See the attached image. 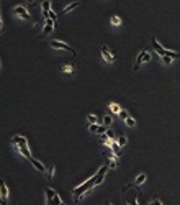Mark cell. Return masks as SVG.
<instances>
[{
    "label": "cell",
    "mask_w": 180,
    "mask_h": 205,
    "mask_svg": "<svg viewBox=\"0 0 180 205\" xmlns=\"http://www.w3.org/2000/svg\"><path fill=\"white\" fill-rule=\"evenodd\" d=\"M95 187V177H90L88 180H85L82 185H79V187L72 189V194H74V200L75 202H80V195H84L87 190H90V189Z\"/></svg>",
    "instance_id": "1"
},
{
    "label": "cell",
    "mask_w": 180,
    "mask_h": 205,
    "mask_svg": "<svg viewBox=\"0 0 180 205\" xmlns=\"http://www.w3.org/2000/svg\"><path fill=\"white\" fill-rule=\"evenodd\" d=\"M51 48L53 49H62V51H69V53H72L75 56V49H72L69 44H66V43H62V41H57V39H54V41H51Z\"/></svg>",
    "instance_id": "2"
},
{
    "label": "cell",
    "mask_w": 180,
    "mask_h": 205,
    "mask_svg": "<svg viewBox=\"0 0 180 205\" xmlns=\"http://www.w3.org/2000/svg\"><path fill=\"white\" fill-rule=\"evenodd\" d=\"M102 57H103V61H105V63L111 64V63H115V61H116L118 56H115V54L111 53V49H108L106 46H102Z\"/></svg>",
    "instance_id": "3"
},
{
    "label": "cell",
    "mask_w": 180,
    "mask_h": 205,
    "mask_svg": "<svg viewBox=\"0 0 180 205\" xmlns=\"http://www.w3.org/2000/svg\"><path fill=\"white\" fill-rule=\"evenodd\" d=\"M106 171H108V164H105V166H102L98 169V172L95 174V185H100L103 182V180H105V176H106Z\"/></svg>",
    "instance_id": "4"
},
{
    "label": "cell",
    "mask_w": 180,
    "mask_h": 205,
    "mask_svg": "<svg viewBox=\"0 0 180 205\" xmlns=\"http://www.w3.org/2000/svg\"><path fill=\"white\" fill-rule=\"evenodd\" d=\"M8 198V187L4 182V179H0V204H7Z\"/></svg>",
    "instance_id": "5"
},
{
    "label": "cell",
    "mask_w": 180,
    "mask_h": 205,
    "mask_svg": "<svg viewBox=\"0 0 180 205\" xmlns=\"http://www.w3.org/2000/svg\"><path fill=\"white\" fill-rule=\"evenodd\" d=\"M13 12L18 15V17L23 18V20H30V13H28V10H26L25 5H17V7L13 8Z\"/></svg>",
    "instance_id": "6"
},
{
    "label": "cell",
    "mask_w": 180,
    "mask_h": 205,
    "mask_svg": "<svg viewBox=\"0 0 180 205\" xmlns=\"http://www.w3.org/2000/svg\"><path fill=\"white\" fill-rule=\"evenodd\" d=\"M88 130L92 131V133H97V134H103V133H106V130H108V126H105V125H97V123H90V126H88Z\"/></svg>",
    "instance_id": "7"
},
{
    "label": "cell",
    "mask_w": 180,
    "mask_h": 205,
    "mask_svg": "<svg viewBox=\"0 0 180 205\" xmlns=\"http://www.w3.org/2000/svg\"><path fill=\"white\" fill-rule=\"evenodd\" d=\"M152 48H154V51L159 54V56H164V54H167V49L162 46V44H159L155 38H152Z\"/></svg>",
    "instance_id": "8"
},
{
    "label": "cell",
    "mask_w": 180,
    "mask_h": 205,
    "mask_svg": "<svg viewBox=\"0 0 180 205\" xmlns=\"http://www.w3.org/2000/svg\"><path fill=\"white\" fill-rule=\"evenodd\" d=\"M54 26H57V23L54 20H51V18H46V20H44V30H43V33H44V35H48V33H51L53 31V28Z\"/></svg>",
    "instance_id": "9"
},
{
    "label": "cell",
    "mask_w": 180,
    "mask_h": 205,
    "mask_svg": "<svg viewBox=\"0 0 180 205\" xmlns=\"http://www.w3.org/2000/svg\"><path fill=\"white\" fill-rule=\"evenodd\" d=\"M30 163H31L33 166H35V169H36V171H39V172H46V167H44V164L39 163L38 159H35L33 156L30 158Z\"/></svg>",
    "instance_id": "10"
},
{
    "label": "cell",
    "mask_w": 180,
    "mask_h": 205,
    "mask_svg": "<svg viewBox=\"0 0 180 205\" xmlns=\"http://www.w3.org/2000/svg\"><path fill=\"white\" fill-rule=\"evenodd\" d=\"M12 143H13V145H20V146H28V140H26L25 136H13Z\"/></svg>",
    "instance_id": "11"
},
{
    "label": "cell",
    "mask_w": 180,
    "mask_h": 205,
    "mask_svg": "<svg viewBox=\"0 0 180 205\" xmlns=\"http://www.w3.org/2000/svg\"><path fill=\"white\" fill-rule=\"evenodd\" d=\"M61 71H62L64 74H74L75 66L74 64H62V66H61Z\"/></svg>",
    "instance_id": "12"
},
{
    "label": "cell",
    "mask_w": 180,
    "mask_h": 205,
    "mask_svg": "<svg viewBox=\"0 0 180 205\" xmlns=\"http://www.w3.org/2000/svg\"><path fill=\"white\" fill-rule=\"evenodd\" d=\"M44 194H46V204H51V202H54V194H56V192L53 190V189H46V190H44Z\"/></svg>",
    "instance_id": "13"
},
{
    "label": "cell",
    "mask_w": 180,
    "mask_h": 205,
    "mask_svg": "<svg viewBox=\"0 0 180 205\" xmlns=\"http://www.w3.org/2000/svg\"><path fill=\"white\" fill-rule=\"evenodd\" d=\"M18 146V151H20V154L21 156H25V158L26 159H30V158H31V154H30V151H28V146H20V145H17Z\"/></svg>",
    "instance_id": "14"
},
{
    "label": "cell",
    "mask_w": 180,
    "mask_h": 205,
    "mask_svg": "<svg viewBox=\"0 0 180 205\" xmlns=\"http://www.w3.org/2000/svg\"><path fill=\"white\" fill-rule=\"evenodd\" d=\"M110 148L113 149V153H115L116 156H121V153H123V151H121V146H120V143H118V141H111V146H110Z\"/></svg>",
    "instance_id": "15"
},
{
    "label": "cell",
    "mask_w": 180,
    "mask_h": 205,
    "mask_svg": "<svg viewBox=\"0 0 180 205\" xmlns=\"http://www.w3.org/2000/svg\"><path fill=\"white\" fill-rule=\"evenodd\" d=\"M142 56H144V51H141V53L138 54V57H136V63H134V71H138L139 67H141V64H142Z\"/></svg>",
    "instance_id": "16"
},
{
    "label": "cell",
    "mask_w": 180,
    "mask_h": 205,
    "mask_svg": "<svg viewBox=\"0 0 180 205\" xmlns=\"http://www.w3.org/2000/svg\"><path fill=\"white\" fill-rule=\"evenodd\" d=\"M146 174L142 172V174H139L138 177H136V179H134V185H141V184H144V180H146Z\"/></svg>",
    "instance_id": "17"
},
{
    "label": "cell",
    "mask_w": 180,
    "mask_h": 205,
    "mask_svg": "<svg viewBox=\"0 0 180 205\" xmlns=\"http://www.w3.org/2000/svg\"><path fill=\"white\" fill-rule=\"evenodd\" d=\"M79 5H80V4H79V2H74V4H69V5H67V7H66V8H64V13H69V12L75 10V8L79 7Z\"/></svg>",
    "instance_id": "18"
},
{
    "label": "cell",
    "mask_w": 180,
    "mask_h": 205,
    "mask_svg": "<svg viewBox=\"0 0 180 205\" xmlns=\"http://www.w3.org/2000/svg\"><path fill=\"white\" fill-rule=\"evenodd\" d=\"M110 110H111L113 113H118V115H120V112H121L120 105H118V103H115V102H111V103H110Z\"/></svg>",
    "instance_id": "19"
},
{
    "label": "cell",
    "mask_w": 180,
    "mask_h": 205,
    "mask_svg": "<svg viewBox=\"0 0 180 205\" xmlns=\"http://www.w3.org/2000/svg\"><path fill=\"white\" fill-rule=\"evenodd\" d=\"M123 121H124V123H126V125H128V126H129V128H133V126H134V125H136V121H134V118H131V117H129V115H128V117H126V118H124V120H123Z\"/></svg>",
    "instance_id": "20"
},
{
    "label": "cell",
    "mask_w": 180,
    "mask_h": 205,
    "mask_svg": "<svg viewBox=\"0 0 180 205\" xmlns=\"http://www.w3.org/2000/svg\"><path fill=\"white\" fill-rule=\"evenodd\" d=\"M111 25H115V26L121 25V18L118 17V15H113V17H111Z\"/></svg>",
    "instance_id": "21"
},
{
    "label": "cell",
    "mask_w": 180,
    "mask_h": 205,
    "mask_svg": "<svg viewBox=\"0 0 180 205\" xmlns=\"http://www.w3.org/2000/svg\"><path fill=\"white\" fill-rule=\"evenodd\" d=\"M106 164H108V167H110V169H116V167H118L116 161H115V159H111V158H110V159H106Z\"/></svg>",
    "instance_id": "22"
},
{
    "label": "cell",
    "mask_w": 180,
    "mask_h": 205,
    "mask_svg": "<svg viewBox=\"0 0 180 205\" xmlns=\"http://www.w3.org/2000/svg\"><path fill=\"white\" fill-rule=\"evenodd\" d=\"M87 121H88V123H97L98 118H97V115H93V113H88V115H87Z\"/></svg>",
    "instance_id": "23"
},
{
    "label": "cell",
    "mask_w": 180,
    "mask_h": 205,
    "mask_svg": "<svg viewBox=\"0 0 180 205\" xmlns=\"http://www.w3.org/2000/svg\"><path fill=\"white\" fill-rule=\"evenodd\" d=\"M118 143H120V146H124L128 143V140H126V136L124 134H118V140H116Z\"/></svg>",
    "instance_id": "24"
},
{
    "label": "cell",
    "mask_w": 180,
    "mask_h": 205,
    "mask_svg": "<svg viewBox=\"0 0 180 205\" xmlns=\"http://www.w3.org/2000/svg\"><path fill=\"white\" fill-rule=\"evenodd\" d=\"M160 57H162V63L166 64V66H169V64L172 63V57H170V56H167V54H164V56H160Z\"/></svg>",
    "instance_id": "25"
},
{
    "label": "cell",
    "mask_w": 180,
    "mask_h": 205,
    "mask_svg": "<svg viewBox=\"0 0 180 205\" xmlns=\"http://www.w3.org/2000/svg\"><path fill=\"white\" fill-rule=\"evenodd\" d=\"M111 123H113L111 117H108V115H106V117H103V125H105V126H110Z\"/></svg>",
    "instance_id": "26"
},
{
    "label": "cell",
    "mask_w": 180,
    "mask_h": 205,
    "mask_svg": "<svg viewBox=\"0 0 180 205\" xmlns=\"http://www.w3.org/2000/svg\"><path fill=\"white\" fill-rule=\"evenodd\" d=\"M167 56H170L172 59H179V57H180V53H173V51H169V49H167Z\"/></svg>",
    "instance_id": "27"
},
{
    "label": "cell",
    "mask_w": 180,
    "mask_h": 205,
    "mask_svg": "<svg viewBox=\"0 0 180 205\" xmlns=\"http://www.w3.org/2000/svg\"><path fill=\"white\" fill-rule=\"evenodd\" d=\"M51 4H49V2H48V0H44V2H43V12H49L51 10Z\"/></svg>",
    "instance_id": "28"
},
{
    "label": "cell",
    "mask_w": 180,
    "mask_h": 205,
    "mask_svg": "<svg viewBox=\"0 0 180 205\" xmlns=\"http://www.w3.org/2000/svg\"><path fill=\"white\" fill-rule=\"evenodd\" d=\"M151 61V54L147 51H144V56H142V63H149Z\"/></svg>",
    "instance_id": "29"
},
{
    "label": "cell",
    "mask_w": 180,
    "mask_h": 205,
    "mask_svg": "<svg viewBox=\"0 0 180 205\" xmlns=\"http://www.w3.org/2000/svg\"><path fill=\"white\" fill-rule=\"evenodd\" d=\"M54 177V166L49 167V171H48V179H53Z\"/></svg>",
    "instance_id": "30"
},
{
    "label": "cell",
    "mask_w": 180,
    "mask_h": 205,
    "mask_svg": "<svg viewBox=\"0 0 180 205\" xmlns=\"http://www.w3.org/2000/svg\"><path fill=\"white\" fill-rule=\"evenodd\" d=\"M54 202H56V204H64L62 198L59 197V194H54Z\"/></svg>",
    "instance_id": "31"
},
{
    "label": "cell",
    "mask_w": 180,
    "mask_h": 205,
    "mask_svg": "<svg viewBox=\"0 0 180 205\" xmlns=\"http://www.w3.org/2000/svg\"><path fill=\"white\" fill-rule=\"evenodd\" d=\"M106 136L113 140V138H115V133H113V130H110V128H108V130H106Z\"/></svg>",
    "instance_id": "32"
},
{
    "label": "cell",
    "mask_w": 180,
    "mask_h": 205,
    "mask_svg": "<svg viewBox=\"0 0 180 205\" xmlns=\"http://www.w3.org/2000/svg\"><path fill=\"white\" fill-rule=\"evenodd\" d=\"M49 18H51V20H54V21H56V23H57V20H56V13H54V12L53 10H49Z\"/></svg>",
    "instance_id": "33"
},
{
    "label": "cell",
    "mask_w": 180,
    "mask_h": 205,
    "mask_svg": "<svg viewBox=\"0 0 180 205\" xmlns=\"http://www.w3.org/2000/svg\"><path fill=\"white\" fill-rule=\"evenodd\" d=\"M26 2H28V4H33V2H35V0H26Z\"/></svg>",
    "instance_id": "34"
}]
</instances>
